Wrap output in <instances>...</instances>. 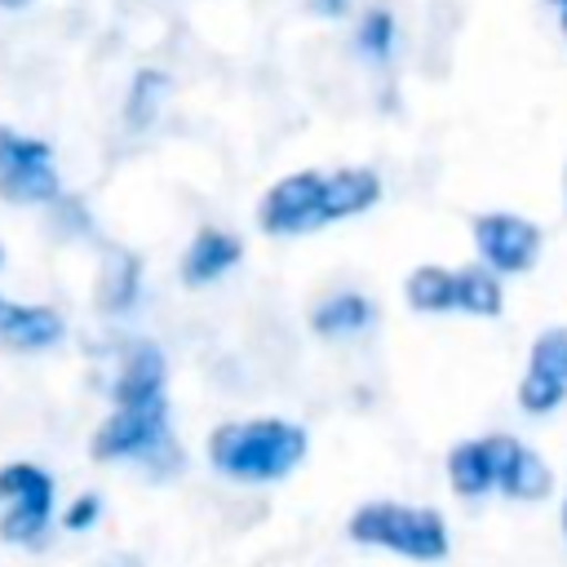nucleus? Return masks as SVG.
Returning a JSON list of instances; mask_svg holds the SVG:
<instances>
[{"label": "nucleus", "instance_id": "nucleus-7", "mask_svg": "<svg viewBox=\"0 0 567 567\" xmlns=\"http://www.w3.org/2000/svg\"><path fill=\"white\" fill-rule=\"evenodd\" d=\"M474 248L496 275H523L540 257V230L518 213H483L474 217Z\"/></svg>", "mask_w": 567, "mask_h": 567}, {"label": "nucleus", "instance_id": "nucleus-6", "mask_svg": "<svg viewBox=\"0 0 567 567\" xmlns=\"http://www.w3.org/2000/svg\"><path fill=\"white\" fill-rule=\"evenodd\" d=\"M257 226L266 235H306L328 226V208H323V173H288L284 182H275L261 204H257Z\"/></svg>", "mask_w": 567, "mask_h": 567}, {"label": "nucleus", "instance_id": "nucleus-10", "mask_svg": "<svg viewBox=\"0 0 567 567\" xmlns=\"http://www.w3.org/2000/svg\"><path fill=\"white\" fill-rule=\"evenodd\" d=\"M377 199H381V177L372 168H337V173H323V208H328V221L359 217Z\"/></svg>", "mask_w": 567, "mask_h": 567}, {"label": "nucleus", "instance_id": "nucleus-17", "mask_svg": "<svg viewBox=\"0 0 567 567\" xmlns=\"http://www.w3.org/2000/svg\"><path fill=\"white\" fill-rule=\"evenodd\" d=\"M563 399H567V381H558L554 372L527 363V372H523V381H518V408L532 412V416H545V412H554Z\"/></svg>", "mask_w": 567, "mask_h": 567}, {"label": "nucleus", "instance_id": "nucleus-14", "mask_svg": "<svg viewBox=\"0 0 567 567\" xmlns=\"http://www.w3.org/2000/svg\"><path fill=\"white\" fill-rule=\"evenodd\" d=\"M496 487H501L505 496H514V501H540V496H549L554 474H549V465H545L532 447L518 443V452L509 456V465L496 474Z\"/></svg>", "mask_w": 567, "mask_h": 567}, {"label": "nucleus", "instance_id": "nucleus-26", "mask_svg": "<svg viewBox=\"0 0 567 567\" xmlns=\"http://www.w3.org/2000/svg\"><path fill=\"white\" fill-rule=\"evenodd\" d=\"M563 532H567V501H563Z\"/></svg>", "mask_w": 567, "mask_h": 567}, {"label": "nucleus", "instance_id": "nucleus-11", "mask_svg": "<svg viewBox=\"0 0 567 567\" xmlns=\"http://www.w3.org/2000/svg\"><path fill=\"white\" fill-rule=\"evenodd\" d=\"M372 319H377V310H372V301L363 292H332L328 301L315 306L310 328L319 337H350V332H363Z\"/></svg>", "mask_w": 567, "mask_h": 567}, {"label": "nucleus", "instance_id": "nucleus-13", "mask_svg": "<svg viewBox=\"0 0 567 567\" xmlns=\"http://www.w3.org/2000/svg\"><path fill=\"white\" fill-rule=\"evenodd\" d=\"M452 275H456V310L478 315V319H496L501 315L505 292H501V275L492 266H461Z\"/></svg>", "mask_w": 567, "mask_h": 567}, {"label": "nucleus", "instance_id": "nucleus-15", "mask_svg": "<svg viewBox=\"0 0 567 567\" xmlns=\"http://www.w3.org/2000/svg\"><path fill=\"white\" fill-rule=\"evenodd\" d=\"M403 297L412 310L421 315H443V310H456V275L443 270V266H416L403 284Z\"/></svg>", "mask_w": 567, "mask_h": 567}, {"label": "nucleus", "instance_id": "nucleus-8", "mask_svg": "<svg viewBox=\"0 0 567 567\" xmlns=\"http://www.w3.org/2000/svg\"><path fill=\"white\" fill-rule=\"evenodd\" d=\"M62 332H66V323L53 306H22V301L0 297V346L49 350L62 341Z\"/></svg>", "mask_w": 567, "mask_h": 567}, {"label": "nucleus", "instance_id": "nucleus-24", "mask_svg": "<svg viewBox=\"0 0 567 567\" xmlns=\"http://www.w3.org/2000/svg\"><path fill=\"white\" fill-rule=\"evenodd\" d=\"M4 9H22V4H31V0H0Z\"/></svg>", "mask_w": 567, "mask_h": 567}, {"label": "nucleus", "instance_id": "nucleus-3", "mask_svg": "<svg viewBox=\"0 0 567 567\" xmlns=\"http://www.w3.org/2000/svg\"><path fill=\"white\" fill-rule=\"evenodd\" d=\"M350 540L394 549L416 563H439L447 558V523L439 509H416V505H394V501H368L350 514L346 523Z\"/></svg>", "mask_w": 567, "mask_h": 567}, {"label": "nucleus", "instance_id": "nucleus-12", "mask_svg": "<svg viewBox=\"0 0 567 567\" xmlns=\"http://www.w3.org/2000/svg\"><path fill=\"white\" fill-rule=\"evenodd\" d=\"M447 483L456 496H483L496 487V474H492V456L483 447V439H470V443H456L447 452Z\"/></svg>", "mask_w": 567, "mask_h": 567}, {"label": "nucleus", "instance_id": "nucleus-1", "mask_svg": "<svg viewBox=\"0 0 567 567\" xmlns=\"http://www.w3.org/2000/svg\"><path fill=\"white\" fill-rule=\"evenodd\" d=\"M164 354L155 341H142L124 354L111 385V416L97 425L89 452L93 461H159L164 470L182 465V447L168 439V394H164Z\"/></svg>", "mask_w": 567, "mask_h": 567}, {"label": "nucleus", "instance_id": "nucleus-21", "mask_svg": "<svg viewBox=\"0 0 567 567\" xmlns=\"http://www.w3.org/2000/svg\"><path fill=\"white\" fill-rule=\"evenodd\" d=\"M93 518H97V496H93V492H84V496L66 509V527H71V532H84Z\"/></svg>", "mask_w": 567, "mask_h": 567}, {"label": "nucleus", "instance_id": "nucleus-27", "mask_svg": "<svg viewBox=\"0 0 567 567\" xmlns=\"http://www.w3.org/2000/svg\"><path fill=\"white\" fill-rule=\"evenodd\" d=\"M549 4H558V9H563V4H567V0H549Z\"/></svg>", "mask_w": 567, "mask_h": 567}, {"label": "nucleus", "instance_id": "nucleus-16", "mask_svg": "<svg viewBox=\"0 0 567 567\" xmlns=\"http://www.w3.org/2000/svg\"><path fill=\"white\" fill-rule=\"evenodd\" d=\"M168 89H173V80H168L164 71H155V66L137 71V75H133V89H128V102H124L128 128H146V124L159 115V102L168 97Z\"/></svg>", "mask_w": 567, "mask_h": 567}, {"label": "nucleus", "instance_id": "nucleus-4", "mask_svg": "<svg viewBox=\"0 0 567 567\" xmlns=\"http://www.w3.org/2000/svg\"><path fill=\"white\" fill-rule=\"evenodd\" d=\"M0 540L40 549L53 514V478L31 461H13L0 470Z\"/></svg>", "mask_w": 567, "mask_h": 567}, {"label": "nucleus", "instance_id": "nucleus-23", "mask_svg": "<svg viewBox=\"0 0 567 567\" xmlns=\"http://www.w3.org/2000/svg\"><path fill=\"white\" fill-rule=\"evenodd\" d=\"M97 567H142V558H137V554H111V558H102Z\"/></svg>", "mask_w": 567, "mask_h": 567}, {"label": "nucleus", "instance_id": "nucleus-9", "mask_svg": "<svg viewBox=\"0 0 567 567\" xmlns=\"http://www.w3.org/2000/svg\"><path fill=\"white\" fill-rule=\"evenodd\" d=\"M239 257H244V244H239L230 230L204 226V230L190 239L186 257H182V275H186V284H213V279H221Z\"/></svg>", "mask_w": 567, "mask_h": 567}, {"label": "nucleus", "instance_id": "nucleus-18", "mask_svg": "<svg viewBox=\"0 0 567 567\" xmlns=\"http://www.w3.org/2000/svg\"><path fill=\"white\" fill-rule=\"evenodd\" d=\"M133 297H137V257L115 252L111 270L102 275V297H97V301H102L106 310H128Z\"/></svg>", "mask_w": 567, "mask_h": 567}, {"label": "nucleus", "instance_id": "nucleus-5", "mask_svg": "<svg viewBox=\"0 0 567 567\" xmlns=\"http://www.w3.org/2000/svg\"><path fill=\"white\" fill-rule=\"evenodd\" d=\"M62 190L53 151L40 137L0 124V199L9 204H53Z\"/></svg>", "mask_w": 567, "mask_h": 567}, {"label": "nucleus", "instance_id": "nucleus-2", "mask_svg": "<svg viewBox=\"0 0 567 567\" xmlns=\"http://www.w3.org/2000/svg\"><path fill=\"white\" fill-rule=\"evenodd\" d=\"M310 439L297 421L284 416H252V421H226L208 434V461L239 483H275L292 474L306 456Z\"/></svg>", "mask_w": 567, "mask_h": 567}, {"label": "nucleus", "instance_id": "nucleus-20", "mask_svg": "<svg viewBox=\"0 0 567 567\" xmlns=\"http://www.w3.org/2000/svg\"><path fill=\"white\" fill-rule=\"evenodd\" d=\"M532 368L554 372L558 381H567V328H545L532 346Z\"/></svg>", "mask_w": 567, "mask_h": 567}, {"label": "nucleus", "instance_id": "nucleus-22", "mask_svg": "<svg viewBox=\"0 0 567 567\" xmlns=\"http://www.w3.org/2000/svg\"><path fill=\"white\" fill-rule=\"evenodd\" d=\"M306 9L319 13V18H341L350 9V0H306Z\"/></svg>", "mask_w": 567, "mask_h": 567}, {"label": "nucleus", "instance_id": "nucleus-19", "mask_svg": "<svg viewBox=\"0 0 567 567\" xmlns=\"http://www.w3.org/2000/svg\"><path fill=\"white\" fill-rule=\"evenodd\" d=\"M354 44H359L363 58L385 62L390 49H394V18H390L385 9H368L363 22H359V31H354Z\"/></svg>", "mask_w": 567, "mask_h": 567}, {"label": "nucleus", "instance_id": "nucleus-25", "mask_svg": "<svg viewBox=\"0 0 567 567\" xmlns=\"http://www.w3.org/2000/svg\"><path fill=\"white\" fill-rule=\"evenodd\" d=\"M558 13H563V18H558V22H563V31H567V4H563V9H558Z\"/></svg>", "mask_w": 567, "mask_h": 567}, {"label": "nucleus", "instance_id": "nucleus-28", "mask_svg": "<svg viewBox=\"0 0 567 567\" xmlns=\"http://www.w3.org/2000/svg\"><path fill=\"white\" fill-rule=\"evenodd\" d=\"M0 266H4V244H0Z\"/></svg>", "mask_w": 567, "mask_h": 567}]
</instances>
